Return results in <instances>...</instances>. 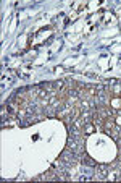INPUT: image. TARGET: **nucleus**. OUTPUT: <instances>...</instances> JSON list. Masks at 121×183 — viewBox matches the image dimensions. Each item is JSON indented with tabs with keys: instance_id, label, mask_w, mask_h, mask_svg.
<instances>
[{
	"instance_id": "1",
	"label": "nucleus",
	"mask_w": 121,
	"mask_h": 183,
	"mask_svg": "<svg viewBox=\"0 0 121 183\" xmlns=\"http://www.w3.org/2000/svg\"><path fill=\"white\" fill-rule=\"evenodd\" d=\"M60 159L63 160L65 164H68V165H73V164L76 162L77 159H79V156H76V152L73 149H69V147H66V149L63 151L60 154Z\"/></svg>"
},
{
	"instance_id": "2",
	"label": "nucleus",
	"mask_w": 121,
	"mask_h": 183,
	"mask_svg": "<svg viewBox=\"0 0 121 183\" xmlns=\"http://www.w3.org/2000/svg\"><path fill=\"white\" fill-rule=\"evenodd\" d=\"M97 169H99V170H97V177H99V178H107V175L110 173V167L108 165H105V164H102V165H97Z\"/></svg>"
},
{
	"instance_id": "3",
	"label": "nucleus",
	"mask_w": 121,
	"mask_h": 183,
	"mask_svg": "<svg viewBox=\"0 0 121 183\" xmlns=\"http://www.w3.org/2000/svg\"><path fill=\"white\" fill-rule=\"evenodd\" d=\"M110 134H111V138H113V139H116V141H118V139L121 138V130L118 128L116 125H115V126L111 128V130H110Z\"/></svg>"
},
{
	"instance_id": "4",
	"label": "nucleus",
	"mask_w": 121,
	"mask_h": 183,
	"mask_svg": "<svg viewBox=\"0 0 121 183\" xmlns=\"http://www.w3.org/2000/svg\"><path fill=\"white\" fill-rule=\"evenodd\" d=\"M94 169H95V167H82V175H86V177H89V178L92 180V175L95 173V170H94Z\"/></svg>"
},
{
	"instance_id": "5",
	"label": "nucleus",
	"mask_w": 121,
	"mask_h": 183,
	"mask_svg": "<svg viewBox=\"0 0 121 183\" xmlns=\"http://www.w3.org/2000/svg\"><path fill=\"white\" fill-rule=\"evenodd\" d=\"M55 110H56V106H53V104H52V106H48L47 109L44 110V115H47V117H53V115L56 114Z\"/></svg>"
},
{
	"instance_id": "6",
	"label": "nucleus",
	"mask_w": 121,
	"mask_h": 183,
	"mask_svg": "<svg viewBox=\"0 0 121 183\" xmlns=\"http://www.w3.org/2000/svg\"><path fill=\"white\" fill-rule=\"evenodd\" d=\"M113 126H115V122H113V120H107V122L103 123V130L107 131V133H110V130H111Z\"/></svg>"
},
{
	"instance_id": "7",
	"label": "nucleus",
	"mask_w": 121,
	"mask_h": 183,
	"mask_svg": "<svg viewBox=\"0 0 121 183\" xmlns=\"http://www.w3.org/2000/svg\"><path fill=\"white\" fill-rule=\"evenodd\" d=\"M81 159H82V162H84V164H87V165H92V167H97V164L95 162H94V160H92V159H90V157H89V156H82V157H81Z\"/></svg>"
},
{
	"instance_id": "8",
	"label": "nucleus",
	"mask_w": 121,
	"mask_h": 183,
	"mask_svg": "<svg viewBox=\"0 0 121 183\" xmlns=\"http://www.w3.org/2000/svg\"><path fill=\"white\" fill-rule=\"evenodd\" d=\"M84 131H86V134L94 133V125L92 123H84Z\"/></svg>"
},
{
	"instance_id": "9",
	"label": "nucleus",
	"mask_w": 121,
	"mask_h": 183,
	"mask_svg": "<svg viewBox=\"0 0 121 183\" xmlns=\"http://www.w3.org/2000/svg\"><path fill=\"white\" fill-rule=\"evenodd\" d=\"M63 84H65L63 81H56V83H53V89H56V91L61 89V88H63Z\"/></svg>"
}]
</instances>
